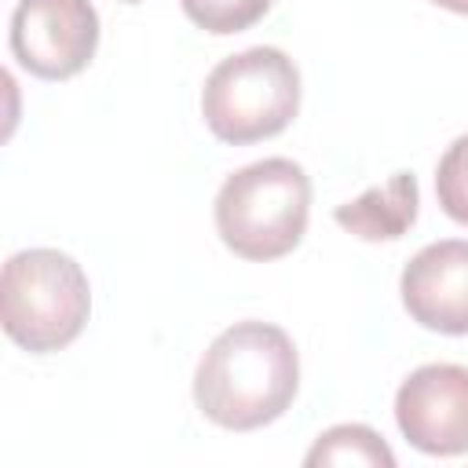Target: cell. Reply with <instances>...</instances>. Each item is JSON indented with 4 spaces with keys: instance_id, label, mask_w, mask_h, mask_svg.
Returning a JSON list of instances; mask_svg holds the SVG:
<instances>
[{
    "instance_id": "6da1fadb",
    "label": "cell",
    "mask_w": 468,
    "mask_h": 468,
    "mask_svg": "<svg viewBox=\"0 0 468 468\" xmlns=\"http://www.w3.org/2000/svg\"><path fill=\"white\" fill-rule=\"evenodd\" d=\"M300 388V355L292 336L274 322H234L223 329L194 369L197 410L227 428L252 431L278 420Z\"/></svg>"
},
{
    "instance_id": "7a4b0ae2",
    "label": "cell",
    "mask_w": 468,
    "mask_h": 468,
    "mask_svg": "<svg viewBox=\"0 0 468 468\" xmlns=\"http://www.w3.org/2000/svg\"><path fill=\"white\" fill-rule=\"evenodd\" d=\"M212 212L234 256L267 263L300 245L311 216V179L292 157H263L223 179Z\"/></svg>"
},
{
    "instance_id": "3957f363",
    "label": "cell",
    "mask_w": 468,
    "mask_h": 468,
    "mask_svg": "<svg viewBox=\"0 0 468 468\" xmlns=\"http://www.w3.org/2000/svg\"><path fill=\"white\" fill-rule=\"evenodd\" d=\"M91 314V289L84 267L58 249H22L0 274L4 333L33 351L51 355L69 347Z\"/></svg>"
},
{
    "instance_id": "277c9868",
    "label": "cell",
    "mask_w": 468,
    "mask_h": 468,
    "mask_svg": "<svg viewBox=\"0 0 468 468\" xmlns=\"http://www.w3.org/2000/svg\"><path fill=\"white\" fill-rule=\"evenodd\" d=\"M300 69L282 48H249L223 58L201 88V117L219 143L249 146L292 124Z\"/></svg>"
},
{
    "instance_id": "5b68a950",
    "label": "cell",
    "mask_w": 468,
    "mask_h": 468,
    "mask_svg": "<svg viewBox=\"0 0 468 468\" xmlns=\"http://www.w3.org/2000/svg\"><path fill=\"white\" fill-rule=\"evenodd\" d=\"M99 48L91 0H18L11 11V55L44 80L77 77Z\"/></svg>"
},
{
    "instance_id": "8992f818",
    "label": "cell",
    "mask_w": 468,
    "mask_h": 468,
    "mask_svg": "<svg viewBox=\"0 0 468 468\" xmlns=\"http://www.w3.org/2000/svg\"><path fill=\"white\" fill-rule=\"evenodd\" d=\"M395 424L428 457L468 453V369L453 362L413 369L395 391Z\"/></svg>"
},
{
    "instance_id": "52a82bcc",
    "label": "cell",
    "mask_w": 468,
    "mask_h": 468,
    "mask_svg": "<svg viewBox=\"0 0 468 468\" xmlns=\"http://www.w3.org/2000/svg\"><path fill=\"white\" fill-rule=\"evenodd\" d=\"M406 314L446 336H468V241L446 238L424 245L399 278Z\"/></svg>"
},
{
    "instance_id": "ba28073f",
    "label": "cell",
    "mask_w": 468,
    "mask_h": 468,
    "mask_svg": "<svg viewBox=\"0 0 468 468\" xmlns=\"http://www.w3.org/2000/svg\"><path fill=\"white\" fill-rule=\"evenodd\" d=\"M420 186L413 172H395L388 183L369 186L362 197L336 205L333 219L362 241H395L417 223Z\"/></svg>"
},
{
    "instance_id": "9c48e42d",
    "label": "cell",
    "mask_w": 468,
    "mask_h": 468,
    "mask_svg": "<svg viewBox=\"0 0 468 468\" xmlns=\"http://www.w3.org/2000/svg\"><path fill=\"white\" fill-rule=\"evenodd\" d=\"M303 464H366V468H395V453L369 424H336L314 439Z\"/></svg>"
},
{
    "instance_id": "30bf717a",
    "label": "cell",
    "mask_w": 468,
    "mask_h": 468,
    "mask_svg": "<svg viewBox=\"0 0 468 468\" xmlns=\"http://www.w3.org/2000/svg\"><path fill=\"white\" fill-rule=\"evenodd\" d=\"M179 7L197 29L227 37L256 26L267 15L271 0H179Z\"/></svg>"
},
{
    "instance_id": "8fae6325",
    "label": "cell",
    "mask_w": 468,
    "mask_h": 468,
    "mask_svg": "<svg viewBox=\"0 0 468 468\" xmlns=\"http://www.w3.org/2000/svg\"><path fill=\"white\" fill-rule=\"evenodd\" d=\"M435 197L442 205V212L468 227V135L453 139L446 146V154L439 157L435 168Z\"/></svg>"
},
{
    "instance_id": "7c38bea8",
    "label": "cell",
    "mask_w": 468,
    "mask_h": 468,
    "mask_svg": "<svg viewBox=\"0 0 468 468\" xmlns=\"http://www.w3.org/2000/svg\"><path fill=\"white\" fill-rule=\"evenodd\" d=\"M435 7H446V11H453V15H468V0H431Z\"/></svg>"
},
{
    "instance_id": "4fadbf2b",
    "label": "cell",
    "mask_w": 468,
    "mask_h": 468,
    "mask_svg": "<svg viewBox=\"0 0 468 468\" xmlns=\"http://www.w3.org/2000/svg\"><path fill=\"white\" fill-rule=\"evenodd\" d=\"M121 4H143V0H121Z\"/></svg>"
}]
</instances>
